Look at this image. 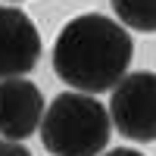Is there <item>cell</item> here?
Segmentation results:
<instances>
[{
    "label": "cell",
    "instance_id": "obj_1",
    "mask_svg": "<svg viewBox=\"0 0 156 156\" xmlns=\"http://www.w3.org/2000/svg\"><path fill=\"white\" fill-rule=\"evenodd\" d=\"M134 56L131 34L115 19L84 12L62 25L53 44V69L78 94H103L128 75Z\"/></svg>",
    "mask_w": 156,
    "mask_h": 156
},
{
    "label": "cell",
    "instance_id": "obj_2",
    "mask_svg": "<svg viewBox=\"0 0 156 156\" xmlns=\"http://www.w3.org/2000/svg\"><path fill=\"white\" fill-rule=\"evenodd\" d=\"M109 109L97 97L66 90L44 109L41 144L53 156H100L109 144Z\"/></svg>",
    "mask_w": 156,
    "mask_h": 156
},
{
    "label": "cell",
    "instance_id": "obj_3",
    "mask_svg": "<svg viewBox=\"0 0 156 156\" xmlns=\"http://www.w3.org/2000/svg\"><path fill=\"white\" fill-rule=\"evenodd\" d=\"M109 122L137 144L156 140V72H131L112 87Z\"/></svg>",
    "mask_w": 156,
    "mask_h": 156
},
{
    "label": "cell",
    "instance_id": "obj_4",
    "mask_svg": "<svg viewBox=\"0 0 156 156\" xmlns=\"http://www.w3.org/2000/svg\"><path fill=\"white\" fill-rule=\"evenodd\" d=\"M41 59V34L16 6H0V81L25 78Z\"/></svg>",
    "mask_w": 156,
    "mask_h": 156
},
{
    "label": "cell",
    "instance_id": "obj_5",
    "mask_svg": "<svg viewBox=\"0 0 156 156\" xmlns=\"http://www.w3.org/2000/svg\"><path fill=\"white\" fill-rule=\"evenodd\" d=\"M44 94L28 78H9L0 81V137L22 140L31 137L44 119Z\"/></svg>",
    "mask_w": 156,
    "mask_h": 156
},
{
    "label": "cell",
    "instance_id": "obj_6",
    "mask_svg": "<svg viewBox=\"0 0 156 156\" xmlns=\"http://www.w3.org/2000/svg\"><path fill=\"white\" fill-rule=\"evenodd\" d=\"M122 28L156 31V0H109Z\"/></svg>",
    "mask_w": 156,
    "mask_h": 156
},
{
    "label": "cell",
    "instance_id": "obj_7",
    "mask_svg": "<svg viewBox=\"0 0 156 156\" xmlns=\"http://www.w3.org/2000/svg\"><path fill=\"white\" fill-rule=\"evenodd\" d=\"M0 156H31V150L19 140H0Z\"/></svg>",
    "mask_w": 156,
    "mask_h": 156
},
{
    "label": "cell",
    "instance_id": "obj_8",
    "mask_svg": "<svg viewBox=\"0 0 156 156\" xmlns=\"http://www.w3.org/2000/svg\"><path fill=\"white\" fill-rule=\"evenodd\" d=\"M103 156H144V153H140V150H131V147H115V150L103 153Z\"/></svg>",
    "mask_w": 156,
    "mask_h": 156
},
{
    "label": "cell",
    "instance_id": "obj_9",
    "mask_svg": "<svg viewBox=\"0 0 156 156\" xmlns=\"http://www.w3.org/2000/svg\"><path fill=\"white\" fill-rule=\"evenodd\" d=\"M12 3H16V0H12Z\"/></svg>",
    "mask_w": 156,
    "mask_h": 156
}]
</instances>
